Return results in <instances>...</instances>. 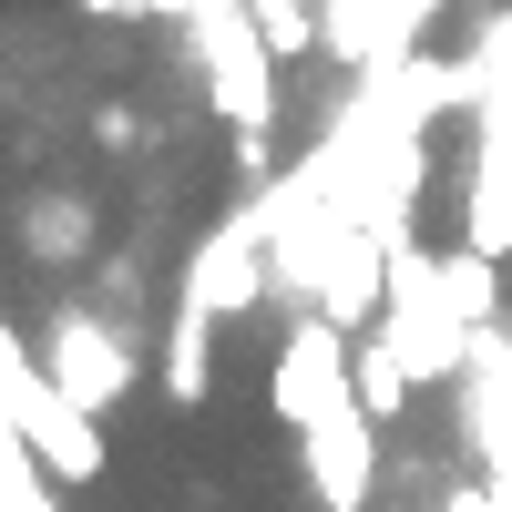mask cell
<instances>
[{
    "instance_id": "cell-2",
    "label": "cell",
    "mask_w": 512,
    "mask_h": 512,
    "mask_svg": "<svg viewBox=\"0 0 512 512\" xmlns=\"http://www.w3.org/2000/svg\"><path fill=\"white\" fill-rule=\"evenodd\" d=\"M0 410H11V441H21L52 482H93L103 461H113V451H103V420L82 410L72 390H52V369H31L21 338L0 349Z\"/></svg>"
},
{
    "instance_id": "cell-4",
    "label": "cell",
    "mask_w": 512,
    "mask_h": 512,
    "mask_svg": "<svg viewBox=\"0 0 512 512\" xmlns=\"http://www.w3.org/2000/svg\"><path fill=\"white\" fill-rule=\"evenodd\" d=\"M267 400H277V420H287V431H318L328 410H349V400H359V338L338 328L328 308H308V318L287 328V349H277Z\"/></svg>"
},
{
    "instance_id": "cell-3",
    "label": "cell",
    "mask_w": 512,
    "mask_h": 512,
    "mask_svg": "<svg viewBox=\"0 0 512 512\" xmlns=\"http://www.w3.org/2000/svg\"><path fill=\"white\" fill-rule=\"evenodd\" d=\"M185 41L205 62V103H216L236 134H267V113H277V52H267V31H256V11H246V0H195Z\"/></svg>"
},
{
    "instance_id": "cell-11",
    "label": "cell",
    "mask_w": 512,
    "mask_h": 512,
    "mask_svg": "<svg viewBox=\"0 0 512 512\" xmlns=\"http://www.w3.org/2000/svg\"><path fill=\"white\" fill-rule=\"evenodd\" d=\"M256 31H267V52L297 62V52H318V0H246Z\"/></svg>"
},
{
    "instance_id": "cell-7",
    "label": "cell",
    "mask_w": 512,
    "mask_h": 512,
    "mask_svg": "<svg viewBox=\"0 0 512 512\" xmlns=\"http://www.w3.org/2000/svg\"><path fill=\"white\" fill-rule=\"evenodd\" d=\"M297 461H308V492L328 512H369V482H379V420H369V400L328 410L318 431H297Z\"/></svg>"
},
{
    "instance_id": "cell-13",
    "label": "cell",
    "mask_w": 512,
    "mask_h": 512,
    "mask_svg": "<svg viewBox=\"0 0 512 512\" xmlns=\"http://www.w3.org/2000/svg\"><path fill=\"white\" fill-rule=\"evenodd\" d=\"M441 512H502V502H492V482H461V492H451Z\"/></svg>"
},
{
    "instance_id": "cell-15",
    "label": "cell",
    "mask_w": 512,
    "mask_h": 512,
    "mask_svg": "<svg viewBox=\"0 0 512 512\" xmlns=\"http://www.w3.org/2000/svg\"><path fill=\"white\" fill-rule=\"evenodd\" d=\"M492 502H502V512H512V472H492Z\"/></svg>"
},
{
    "instance_id": "cell-9",
    "label": "cell",
    "mask_w": 512,
    "mask_h": 512,
    "mask_svg": "<svg viewBox=\"0 0 512 512\" xmlns=\"http://www.w3.org/2000/svg\"><path fill=\"white\" fill-rule=\"evenodd\" d=\"M410 390H420V369L400 359V338L390 328H359V400H369V420L390 431V420L410 410Z\"/></svg>"
},
{
    "instance_id": "cell-10",
    "label": "cell",
    "mask_w": 512,
    "mask_h": 512,
    "mask_svg": "<svg viewBox=\"0 0 512 512\" xmlns=\"http://www.w3.org/2000/svg\"><path fill=\"white\" fill-rule=\"evenodd\" d=\"M441 287H451V308L472 318V328H502V267H492L482 246H451L441 256Z\"/></svg>"
},
{
    "instance_id": "cell-8",
    "label": "cell",
    "mask_w": 512,
    "mask_h": 512,
    "mask_svg": "<svg viewBox=\"0 0 512 512\" xmlns=\"http://www.w3.org/2000/svg\"><path fill=\"white\" fill-rule=\"evenodd\" d=\"M216 308H195V297L175 287V328H164V390H175V410H195L205 390H216Z\"/></svg>"
},
{
    "instance_id": "cell-1",
    "label": "cell",
    "mask_w": 512,
    "mask_h": 512,
    "mask_svg": "<svg viewBox=\"0 0 512 512\" xmlns=\"http://www.w3.org/2000/svg\"><path fill=\"white\" fill-rule=\"evenodd\" d=\"M472 195H461V246H482L492 267L512 256V11H482L472 41Z\"/></svg>"
},
{
    "instance_id": "cell-6",
    "label": "cell",
    "mask_w": 512,
    "mask_h": 512,
    "mask_svg": "<svg viewBox=\"0 0 512 512\" xmlns=\"http://www.w3.org/2000/svg\"><path fill=\"white\" fill-rule=\"evenodd\" d=\"M41 369H52V390H72L93 420L134 390V349H123V328L93 318V308H62L52 328H41Z\"/></svg>"
},
{
    "instance_id": "cell-14",
    "label": "cell",
    "mask_w": 512,
    "mask_h": 512,
    "mask_svg": "<svg viewBox=\"0 0 512 512\" xmlns=\"http://www.w3.org/2000/svg\"><path fill=\"white\" fill-rule=\"evenodd\" d=\"M72 11H82V21H134L144 0H72Z\"/></svg>"
},
{
    "instance_id": "cell-12",
    "label": "cell",
    "mask_w": 512,
    "mask_h": 512,
    "mask_svg": "<svg viewBox=\"0 0 512 512\" xmlns=\"http://www.w3.org/2000/svg\"><path fill=\"white\" fill-rule=\"evenodd\" d=\"M82 236H93V226H82V205H62V195L31 216V246H41V256H82Z\"/></svg>"
},
{
    "instance_id": "cell-5",
    "label": "cell",
    "mask_w": 512,
    "mask_h": 512,
    "mask_svg": "<svg viewBox=\"0 0 512 512\" xmlns=\"http://www.w3.org/2000/svg\"><path fill=\"white\" fill-rule=\"evenodd\" d=\"M277 287V246H267V195H246L226 226H205V246L185 256V297L216 318H246L256 297Z\"/></svg>"
}]
</instances>
